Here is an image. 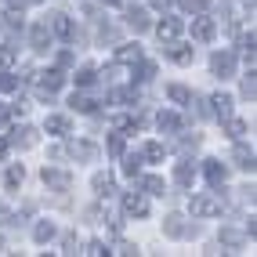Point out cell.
<instances>
[{"mask_svg":"<svg viewBox=\"0 0 257 257\" xmlns=\"http://www.w3.org/2000/svg\"><path fill=\"white\" fill-rule=\"evenodd\" d=\"M188 210H192V217H217L221 214V199L217 196H196L188 203Z\"/></svg>","mask_w":257,"mask_h":257,"instance_id":"1","label":"cell"},{"mask_svg":"<svg viewBox=\"0 0 257 257\" xmlns=\"http://www.w3.org/2000/svg\"><path fill=\"white\" fill-rule=\"evenodd\" d=\"M123 210L134 214V217H145V214H149V203H145L142 196H134V192H131V196L123 199Z\"/></svg>","mask_w":257,"mask_h":257,"instance_id":"2","label":"cell"},{"mask_svg":"<svg viewBox=\"0 0 257 257\" xmlns=\"http://www.w3.org/2000/svg\"><path fill=\"white\" fill-rule=\"evenodd\" d=\"M156 33H160V40H174L178 33H181V22H178V19H163V22L156 26Z\"/></svg>","mask_w":257,"mask_h":257,"instance_id":"3","label":"cell"},{"mask_svg":"<svg viewBox=\"0 0 257 257\" xmlns=\"http://www.w3.org/2000/svg\"><path fill=\"white\" fill-rule=\"evenodd\" d=\"M192 37H196V40H210V37H214V22H210V19H196V22H192Z\"/></svg>","mask_w":257,"mask_h":257,"instance_id":"4","label":"cell"},{"mask_svg":"<svg viewBox=\"0 0 257 257\" xmlns=\"http://www.w3.org/2000/svg\"><path fill=\"white\" fill-rule=\"evenodd\" d=\"M207 181H210L214 188H221V185H225V167H221L217 160H210V163H207Z\"/></svg>","mask_w":257,"mask_h":257,"instance_id":"5","label":"cell"},{"mask_svg":"<svg viewBox=\"0 0 257 257\" xmlns=\"http://www.w3.org/2000/svg\"><path fill=\"white\" fill-rule=\"evenodd\" d=\"M138 58H142V47H138V44H127V47H119V51H116V62H123V65L138 62Z\"/></svg>","mask_w":257,"mask_h":257,"instance_id":"6","label":"cell"},{"mask_svg":"<svg viewBox=\"0 0 257 257\" xmlns=\"http://www.w3.org/2000/svg\"><path fill=\"white\" fill-rule=\"evenodd\" d=\"M235 167L253 170V149H246V145H235Z\"/></svg>","mask_w":257,"mask_h":257,"instance_id":"7","label":"cell"},{"mask_svg":"<svg viewBox=\"0 0 257 257\" xmlns=\"http://www.w3.org/2000/svg\"><path fill=\"white\" fill-rule=\"evenodd\" d=\"M55 33H58V37H65V40L76 37V29H73V22L65 19V15H55Z\"/></svg>","mask_w":257,"mask_h":257,"instance_id":"8","label":"cell"},{"mask_svg":"<svg viewBox=\"0 0 257 257\" xmlns=\"http://www.w3.org/2000/svg\"><path fill=\"white\" fill-rule=\"evenodd\" d=\"M214 112H217L221 119H228V116H232V98H228V94H214Z\"/></svg>","mask_w":257,"mask_h":257,"instance_id":"9","label":"cell"},{"mask_svg":"<svg viewBox=\"0 0 257 257\" xmlns=\"http://www.w3.org/2000/svg\"><path fill=\"white\" fill-rule=\"evenodd\" d=\"M163 156H167V149H163L160 142H149V145H145V160H149V163H160Z\"/></svg>","mask_w":257,"mask_h":257,"instance_id":"10","label":"cell"},{"mask_svg":"<svg viewBox=\"0 0 257 257\" xmlns=\"http://www.w3.org/2000/svg\"><path fill=\"white\" fill-rule=\"evenodd\" d=\"M44 181L55 188H69V174H58V170H44Z\"/></svg>","mask_w":257,"mask_h":257,"instance_id":"11","label":"cell"},{"mask_svg":"<svg viewBox=\"0 0 257 257\" xmlns=\"http://www.w3.org/2000/svg\"><path fill=\"white\" fill-rule=\"evenodd\" d=\"M47 131L51 134H69V119H65V116H51L47 119Z\"/></svg>","mask_w":257,"mask_h":257,"instance_id":"12","label":"cell"},{"mask_svg":"<svg viewBox=\"0 0 257 257\" xmlns=\"http://www.w3.org/2000/svg\"><path fill=\"white\" fill-rule=\"evenodd\" d=\"M214 73L228 76L232 73V55H214Z\"/></svg>","mask_w":257,"mask_h":257,"instance_id":"13","label":"cell"},{"mask_svg":"<svg viewBox=\"0 0 257 257\" xmlns=\"http://www.w3.org/2000/svg\"><path fill=\"white\" fill-rule=\"evenodd\" d=\"M47 40H51L47 26H37V29H33V47H37V51H44V47H47Z\"/></svg>","mask_w":257,"mask_h":257,"instance_id":"14","label":"cell"},{"mask_svg":"<svg viewBox=\"0 0 257 257\" xmlns=\"http://www.w3.org/2000/svg\"><path fill=\"white\" fill-rule=\"evenodd\" d=\"M178 181H181V185H192V181H196V167L181 163V167H178Z\"/></svg>","mask_w":257,"mask_h":257,"instance_id":"15","label":"cell"},{"mask_svg":"<svg viewBox=\"0 0 257 257\" xmlns=\"http://www.w3.org/2000/svg\"><path fill=\"white\" fill-rule=\"evenodd\" d=\"M142 188H145L149 196H163V181H160V178H145V181H142Z\"/></svg>","mask_w":257,"mask_h":257,"instance_id":"16","label":"cell"},{"mask_svg":"<svg viewBox=\"0 0 257 257\" xmlns=\"http://www.w3.org/2000/svg\"><path fill=\"white\" fill-rule=\"evenodd\" d=\"M170 58H174L178 65H185V62H192V51H188V47H181V44H178L174 51H170Z\"/></svg>","mask_w":257,"mask_h":257,"instance_id":"17","label":"cell"},{"mask_svg":"<svg viewBox=\"0 0 257 257\" xmlns=\"http://www.w3.org/2000/svg\"><path fill=\"white\" fill-rule=\"evenodd\" d=\"M76 83H80V87H87V83H94V65H83V69L76 73Z\"/></svg>","mask_w":257,"mask_h":257,"instance_id":"18","label":"cell"},{"mask_svg":"<svg viewBox=\"0 0 257 257\" xmlns=\"http://www.w3.org/2000/svg\"><path fill=\"white\" fill-rule=\"evenodd\" d=\"M73 109H80V112H91V109H94V101H91L87 94H73Z\"/></svg>","mask_w":257,"mask_h":257,"instance_id":"19","label":"cell"},{"mask_svg":"<svg viewBox=\"0 0 257 257\" xmlns=\"http://www.w3.org/2000/svg\"><path fill=\"white\" fill-rule=\"evenodd\" d=\"M160 127H167V131H178V127H181V119H178L174 112H160Z\"/></svg>","mask_w":257,"mask_h":257,"instance_id":"20","label":"cell"},{"mask_svg":"<svg viewBox=\"0 0 257 257\" xmlns=\"http://www.w3.org/2000/svg\"><path fill=\"white\" fill-rule=\"evenodd\" d=\"M228 134H232V138H243V134H246V123H243V119H232V116H228Z\"/></svg>","mask_w":257,"mask_h":257,"instance_id":"21","label":"cell"},{"mask_svg":"<svg viewBox=\"0 0 257 257\" xmlns=\"http://www.w3.org/2000/svg\"><path fill=\"white\" fill-rule=\"evenodd\" d=\"M73 156H80V160H91V156H94V145H87V142L73 145Z\"/></svg>","mask_w":257,"mask_h":257,"instance_id":"22","label":"cell"},{"mask_svg":"<svg viewBox=\"0 0 257 257\" xmlns=\"http://www.w3.org/2000/svg\"><path fill=\"white\" fill-rule=\"evenodd\" d=\"M15 58H19V55H15V47H11V44L0 47V65H15Z\"/></svg>","mask_w":257,"mask_h":257,"instance_id":"23","label":"cell"},{"mask_svg":"<svg viewBox=\"0 0 257 257\" xmlns=\"http://www.w3.org/2000/svg\"><path fill=\"white\" fill-rule=\"evenodd\" d=\"M15 87H19L15 73H0V91H15Z\"/></svg>","mask_w":257,"mask_h":257,"instance_id":"24","label":"cell"},{"mask_svg":"<svg viewBox=\"0 0 257 257\" xmlns=\"http://www.w3.org/2000/svg\"><path fill=\"white\" fill-rule=\"evenodd\" d=\"M58 83H62V73H44V87L47 91H55Z\"/></svg>","mask_w":257,"mask_h":257,"instance_id":"25","label":"cell"},{"mask_svg":"<svg viewBox=\"0 0 257 257\" xmlns=\"http://www.w3.org/2000/svg\"><path fill=\"white\" fill-rule=\"evenodd\" d=\"M15 185H22V167H11L8 170V188H15Z\"/></svg>","mask_w":257,"mask_h":257,"instance_id":"26","label":"cell"},{"mask_svg":"<svg viewBox=\"0 0 257 257\" xmlns=\"http://www.w3.org/2000/svg\"><path fill=\"white\" fill-rule=\"evenodd\" d=\"M181 217H167V235H181Z\"/></svg>","mask_w":257,"mask_h":257,"instance_id":"27","label":"cell"},{"mask_svg":"<svg viewBox=\"0 0 257 257\" xmlns=\"http://www.w3.org/2000/svg\"><path fill=\"white\" fill-rule=\"evenodd\" d=\"M51 235H55V228H51V225H37V243H47Z\"/></svg>","mask_w":257,"mask_h":257,"instance_id":"28","label":"cell"},{"mask_svg":"<svg viewBox=\"0 0 257 257\" xmlns=\"http://www.w3.org/2000/svg\"><path fill=\"white\" fill-rule=\"evenodd\" d=\"M131 26L138 29V33H142V29H149V22H145V15H142V11H138V15H131Z\"/></svg>","mask_w":257,"mask_h":257,"instance_id":"29","label":"cell"},{"mask_svg":"<svg viewBox=\"0 0 257 257\" xmlns=\"http://www.w3.org/2000/svg\"><path fill=\"white\" fill-rule=\"evenodd\" d=\"M170 98H174V101H188V98H192V94H188L185 87H170Z\"/></svg>","mask_w":257,"mask_h":257,"instance_id":"30","label":"cell"},{"mask_svg":"<svg viewBox=\"0 0 257 257\" xmlns=\"http://www.w3.org/2000/svg\"><path fill=\"white\" fill-rule=\"evenodd\" d=\"M109 185H112L109 174H98V178H94V188H98V192H101V188H109Z\"/></svg>","mask_w":257,"mask_h":257,"instance_id":"31","label":"cell"},{"mask_svg":"<svg viewBox=\"0 0 257 257\" xmlns=\"http://www.w3.org/2000/svg\"><path fill=\"white\" fill-rule=\"evenodd\" d=\"M4 156H8V142H4V138H0V160H4Z\"/></svg>","mask_w":257,"mask_h":257,"instance_id":"32","label":"cell"},{"mask_svg":"<svg viewBox=\"0 0 257 257\" xmlns=\"http://www.w3.org/2000/svg\"><path fill=\"white\" fill-rule=\"evenodd\" d=\"M170 4V0H152V8H167Z\"/></svg>","mask_w":257,"mask_h":257,"instance_id":"33","label":"cell"},{"mask_svg":"<svg viewBox=\"0 0 257 257\" xmlns=\"http://www.w3.org/2000/svg\"><path fill=\"white\" fill-rule=\"evenodd\" d=\"M8 116H11L8 109H0V123H8Z\"/></svg>","mask_w":257,"mask_h":257,"instance_id":"34","label":"cell"}]
</instances>
